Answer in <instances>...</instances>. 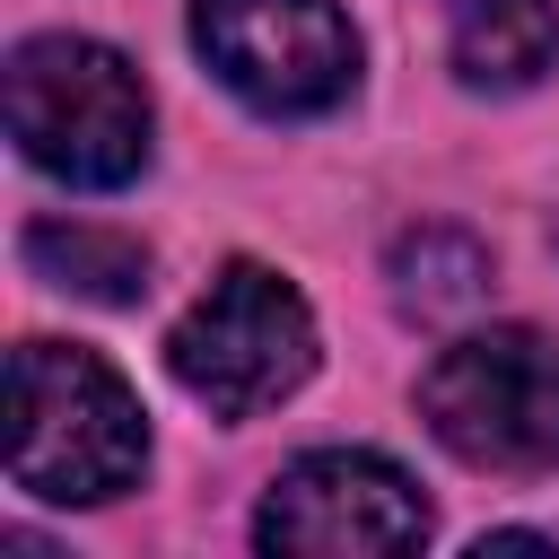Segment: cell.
I'll return each instance as SVG.
<instances>
[{
  "mask_svg": "<svg viewBox=\"0 0 559 559\" xmlns=\"http://www.w3.org/2000/svg\"><path fill=\"white\" fill-rule=\"evenodd\" d=\"M253 542L280 559H402L428 542V498L411 489L402 463L323 445V454H297L262 489Z\"/></svg>",
  "mask_w": 559,
  "mask_h": 559,
  "instance_id": "8992f818",
  "label": "cell"
},
{
  "mask_svg": "<svg viewBox=\"0 0 559 559\" xmlns=\"http://www.w3.org/2000/svg\"><path fill=\"white\" fill-rule=\"evenodd\" d=\"M192 44L218 87L271 122L332 114L358 87V35L341 0H192Z\"/></svg>",
  "mask_w": 559,
  "mask_h": 559,
  "instance_id": "5b68a950",
  "label": "cell"
},
{
  "mask_svg": "<svg viewBox=\"0 0 559 559\" xmlns=\"http://www.w3.org/2000/svg\"><path fill=\"white\" fill-rule=\"evenodd\" d=\"M445 61L480 96H515L559 61V0H437Z\"/></svg>",
  "mask_w": 559,
  "mask_h": 559,
  "instance_id": "52a82bcc",
  "label": "cell"
},
{
  "mask_svg": "<svg viewBox=\"0 0 559 559\" xmlns=\"http://www.w3.org/2000/svg\"><path fill=\"white\" fill-rule=\"evenodd\" d=\"M26 262L96 306H140L148 297V245L122 227H87V218H35L26 227Z\"/></svg>",
  "mask_w": 559,
  "mask_h": 559,
  "instance_id": "ba28073f",
  "label": "cell"
},
{
  "mask_svg": "<svg viewBox=\"0 0 559 559\" xmlns=\"http://www.w3.org/2000/svg\"><path fill=\"white\" fill-rule=\"evenodd\" d=\"M9 140L70 192H114L148 166V87L96 35H26L9 52Z\"/></svg>",
  "mask_w": 559,
  "mask_h": 559,
  "instance_id": "7a4b0ae2",
  "label": "cell"
},
{
  "mask_svg": "<svg viewBox=\"0 0 559 559\" xmlns=\"http://www.w3.org/2000/svg\"><path fill=\"white\" fill-rule=\"evenodd\" d=\"M384 271H393V306L419 323H454L489 297V245L463 227H411Z\"/></svg>",
  "mask_w": 559,
  "mask_h": 559,
  "instance_id": "9c48e42d",
  "label": "cell"
},
{
  "mask_svg": "<svg viewBox=\"0 0 559 559\" xmlns=\"http://www.w3.org/2000/svg\"><path fill=\"white\" fill-rule=\"evenodd\" d=\"M148 419L140 393L79 341L9 349V480L44 507H105L140 489Z\"/></svg>",
  "mask_w": 559,
  "mask_h": 559,
  "instance_id": "6da1fadb",
  "label": "cell"
},
{
  "mask_svg": "<svg viewBox=\"0 0 559 559\" xmlns=\"http://www.w3.org/2000/svg\"><path fill=\"white\" fill-rule=\"evenodd\" d=\"M419 419L472 472H507V480L559 472V341L533 323H489L445 341L419 376Z\"/></svg>",
  "mask_w": 559,
  "mask_h": 559,
  "instance_id": "3957f363",
  "label": "cell"
},
{
  "mask_svg": "<svg viewBox=\"0 0 559 559\" xmlns=\"http://www.w3.org/2000/svg\"><path fill=\"white\" fill-rule=\"evenodd\" d=\"M166 367L210 419H262L314 376V306L271 262H227L166 332Z\"/></svg>",
  "mask_w": 559,
  "mask_h": 559,
  "instance_id": "277c9868",
  "label": "cell"
}]
</instances>
